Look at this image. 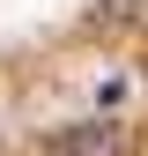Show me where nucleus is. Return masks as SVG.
<instances>
[{
    "instance_id": "1",
    "label": "nucleus",
    "mask_w": 148,
    "mask_h": 156,
    "mask_svg": "<svg viewBox=\"0 0 148 156\" xmlns=\"http://www.w3.org/2000/svg\"><path fill=\"white\" fill-rule=\"evenodd\" d=\"M126 149V134L111 126V119H89V126H67L59 141H52V156H119Z\"/></svg>"
}]
</instances>
